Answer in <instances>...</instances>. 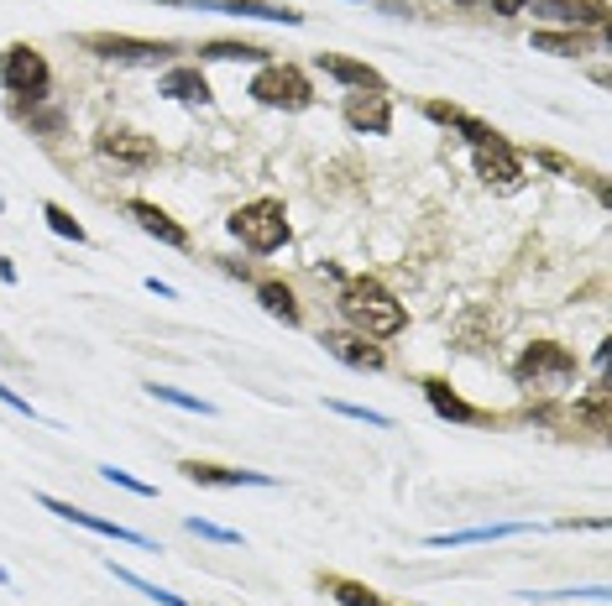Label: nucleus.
Masks as SVG:
<instances>
[{
    "instance_id": "4468645a",
    "label": "nucleus",
    "mask_w": 612,
    "mask_h": 606,
    "mask_svg": "<svg viewBox=\"0 0 612 606\" xmlns=\"http://www.w3.org/2000/svg\"><path fill=\"white\" fill-rule=\"evenodd\" d=\"M126 215H131L136 225H142L147 236H157L163 246H173V251H184V246H189V230L178 225V220L168 215V209H157L152 199H131V204H126Z\"/></svg>"
},
{
    "instance_id": "423d86ee",
    "label": "nucleus",
    "mask_w": 612,
    "mask_h": 606,
    "mask_svg": "<svg viewBox=\"0 0 612 606\" xmlns=\"http://www.w3.org/2000/svg\"><path fill=\"white\" fill-rule=\"evenodd\" d=\"M84 48L110 63H163L173 53V42H147V37H121V32H89Z\"/></svg>"
},
{
    "instance_id": "9b49d317",
    "label": "nucleus",
    "mask_w": 612,
    "mask_h": 606,
    "mask_svg": "<svg viewBox=\"0 0 612 606\" xmlns=\"http://www.w3.org/2000/svg\"><path fill=\"white\" fill-rule=\"evenodd\" d=\"M168 6H189V11H220V16H252V21H288L299 27V11L288 6H267V0H168Z\"/></svg>"
},
{
    "instance_id": "c85d7f7f",
    "label": "nucleus",
    "mask_w": 612,
    "mask_h": 606,
    "mask_svg": "<svg viewBox=\"0 0 612 606\" xmlns=\"http://www.w3.org/2000/svg\"><path fill=\"white\" fill-rule=\"evenodd\" d=\"M100 476H105L110 486H126V492H136V497H157V492H152L147 481H136L131 471H121V465H100Z\"/></svg>"
},
{
    "instance_id": "f3484780",
    "label": "nucleus",
    "mask_w": 612,
    "mask_h": 606,
    "mask_svg": "<svg viewBox=\"0 0 612 606\" xmlns=\"http://www.w3.org/2000/svg\"><path fill=\"white\" fill-rule=\"evenodd\" d=\"M529 533V523H482V528H461V533H435L429 549H461V544H492V539H513Z\"/></svg>"
},
{
    "instance_id": "9d476101",
    "label": "nucleus",
    "mask_w": 612,
    "mask_h": 606,
    "mask_svg": "<svg viewBox=\"0 0 612 606\" xmlns=\"http://www.w3.org/2000/svg\"><path fill=\"white\" fill-rule=\"evenodd\" d=\"M95 152H100V157H110V162H121V168H152V162H157L152 136L126 131V126L100 131V136H95Z\"/></svg>"
},
{
    "instance_id": "393cba45",
    "label": "nucleus",
    "mask_w": 612,
    "mask_h": 606,
    "mask_svg": "<svg viewBox=\"0 0 612 606\" xmlns=\"http://www.w3.org/2000/svg\"><path fill=\"white\" fill-rule=\"evenodd\" d=\"M42 220L53 225V236H63V241H74V246H84V241H89V230H84V225H79L74 215H68L63 204H42Z\"/></svg>"
},
{
    "instance_id": "4be33fe9",
    "label": "nucleus",
    "mask_w": 612,
    "mask_h": 606,
    "mask_svg": "<svg viewBox=\"0 0 612 606\" xmlns=\"http://www.w3.org/2000/svg\"><path fill=\"white\" fill-rule=\"evenodd\" d=\"M199 58H215V63H262L267 48H257V42H204Z\"/></svg>"
},
{
    "instance_id": "aec40b11",
    "label": "nucleus",
    "mask_w": 612,
    "mask_h": 606,
    "mask_svg": "<svg viewBox=\"0 0 612 606\" xmlns=\"http://www.w3.org/2000/svg\"><path fill=\"white\" fill-rule=\"evenodd\" d=\"M257 303L272 314V319H283V324H299V298H293V288L288 283H257Z\"/></svg>"
},
{
    "instance_id": "6e6552de",
    "label": "nucleus",
    "mask_w": 612,
    "mask_h": 606,
    "mask_svg": "<svg viewBox=\"0 0 612 606\" xmlns=\"http://www.w3.org/2000/svg\"><path fill=\"white\" fill-rule=\"evenodd\" d=\"M471 162H476V178L492 183V189H518V183H524V157H518L503 136L487 147H471Z\"/></svg>"
},
{
    "instance_id": "412c9836",
    "label": "nucleus",
    "mask_w": 612,
    "mask_h": 606,
    "mask_svg": "<svg viewBox=\"0 0 612 606\" xmlns=\"http://www.w3.org/2000/svg\"><path fill=\"white\" fill-rule=\"evenodd\" d=\"M534 53H555V58H581L586 53V37L576 27L565 32H534Z\"/></svg>"
},
{
    "instance_id": "0eeeda50",
    "label": "nucleus",
    "mask_w": 612,
    "mask_h": 606,
    "mask_svg": "<svg viewBox=\"0 0 612 606\" xmlns=\"http://www.w3.org/2000/svg\"><path fill=\"white\" fill-rule=\"evenodd\" d=\"M48 512H58L63 523H74V528H89V533H100V539H116V544H136V549H147V554H157V544L147 539V533H136V528H126V523H110V518H95V512H79L74 502H58V497H37Z\"/></svg>"
},
{
    "instance_id": "39448f33",
    "label": "nucleus",
    "mask_w": 612,
    "mask_h": 606,
    "mask_svg": "<svg viewBox=\"0 0 612 606\" xmlns=\"http://www.w3.org/2000/svg\"><path fill=\"white\" fill-rule=\"evenodd\" d=\"M257 105L267 110H309L314 105V89L304 79V68L293 63H262V74L252 79V89H246Z\"/></svg>"
},
{
    "instance_id": "bb28decb",
    "label": "nucleus",
    "mask_w": 612,
    "mask_h": 606,
    "mask_svg": "<svg viewBox=\"0 0 612 606\" xmlns=\"http://www.w3.org/2000/svg\"><path fill=\"white\" fill-rule=\"evenodd\" d=\"M325 408H330V413H340V418H356V424H372V429H393V418H388V413L361 408V403H340V398H330Z\"/></svg>"
},
{
    "instance_id": "5701e85b",
    "label": "nucleus",
    "mask_w": 612,
    "mask_h": 606,
    "mask_svg": "<svg viewBox=\"0 0 612 606\" xmlns=\"http://www.w3.org/2000/svg\"><path fill=\"white\" fill-rule=\"evenodd\" d=\"M110 575H116V580H126V586H131V591H142V596H152L157 606H189L184 596H173L168 586H157V580H142V575H136V570H126V565H116V559H110Z\"/></svg>"
},
{
    "instance_id": "6ab92c4d",
    "label": "nucleus",
    "mask_w": 612,
    "mask_h": 606,
    "mask_svg": "<svg viewBox=\"0 0 612 606\" xmlns=\"http://www.w3.org/2000/svg\"><path fill=\"white\" fill-rule=\"evenodd\" d=\"M424 398H429V408H435L440 418H450V424H476V408H471V403H461V398H456V392H450L440 377H429V382H424Z\"/></svg>"
},
{
    "instance_id": "dca6fc26",
    "label": "nucleus",
    "mask_w": 612,
    "mask_h": 606,
    "mask_svg": "<svg viewBox=\"0 0 612 606\" xmlns=\"http://www.w3.org/2000/svg\"><path fill=\"white\" fill-rule=\"evenodd\" d=\"M314 63H320L330 79H340V84H351V89H372V95H382V74H377L372 63H356V58H340V53H320Z\"/></svg>"
},
{
    "instance_id": "2f4dec72",
    "label": "nucleus",
    "mask_w": 612,
    "mask_h": 606,
    "mask_svg": "<svg viewBox=\"0 0 612 606\" xmlns=\"http://www.w3.org/2000/svg\"><path fill=\"white\" fill-rule=\"evenodd\" d=\"M461 6H482V0H461Z\"/></svg>"
},
{
    "instance_id": "1a4fd4ad",
    "label": "nucleus",
    "mask_w": 612,
    "mask_h": 606,
    "mask_svg": "<svg viewBox=\"0 0 612 606\" xmlns=\"http://www.w3.org/2000/svg\"><path fill=\"white\" fill-rule=\"evenodd\" d=\"M320 345H325V356H335L340 366H351V371H382V366H388L382 345H372L367 335H356V330H325Z\"/></svg>"
},
{
    "instance_id": "f257e3e1",
    "label": "nucleus",
    "mask_w": 612,
    "mask_h": 606,
    "mask_svg": "<svg viewBox=\"0 0 612 606\" xmlns=\"http://www.w3.org/2000/svg\"><path fill=\"white\" fill-rule=\"evenodd\" d=\"M340 314H346V324L356 335H367V340H393L403 335V303L377 283V277H351L346 288H340Z\"/></svg>"
},
{
    "instance_id": "7ed1b4c3",
    "label": "nucleus",
    "mask_w": 612,
    "mask_h": 606,
    "mask_svg": "<svg viewBox=\"0 0 612 606\" xmlns=\"http://www.w3.org/2000/svg\"><path fill=\"white\" fill-rule=\"evenodd\" d=\"M231 236L246 246V251H283L288 246V209L278 199H252V204H241L236 215H231Z\"/></svg>"
},
{
    "instance_id": "ddd939ff",
    "label": "nucleus",
    "mask_w": 612,
    "mask_h": 606,
    "mask_svg": "<svg viewBox=\"0 0 612 606\" xmlns=\"http://www.w3.org/2000/svg\"><path fill=\"white\" fill-rule=\"evenodd\" d=\"M524 11H534L544 21H565V27H602L607 21L602 0H529Z\"/></svg>"
},
{
    "instance_id": "a878e982",
    "label": "nucleus",
    "mask_w": 612,
    "mask_h": 606,
    "mask_svg": "<svg viewBox=\"0 0 612 606\" xmlns=\"http://www.w3.org/2000/svg\"><path fill=\"white\" fill-rule=\"evenodd\" d=\"M325 591L340 601V606H382V596L372 586H356V580H325Z\"/></svg>"
},
{
    "instance_id": "c756f323",
    "label": "nucleus",
    "mask_w": 612,
    "mask_h": 606,
    "mask_svg": "<svg viewBox=\"0 0 612 606\" xmlns=\"http://www.w3.org/2000/svg\"><path fill=\"white\" fill-rule=\"evenodd\" d=\"M0 403H6V408H16V413H27V418H37V408H32L27 398H16L11 387H0Z\"/></svg>"
},
{
    "instance_id": "b1692460",
    "label": "nucleus",
    "mask_w": 612,
    "mask_h": 606,
    "mask_svg": "<svg viewBox=\"0 0 612 606\" xmlns=\"http://www.w3.org/2000/svg\"><path fill=\"white\" fill-rule=\"evenodd\" d=\"M157 403H173V408H184V413H199V418H215V403H204V398H194V392H178V387H163V382H152L147 387Z\"/></svg>"
},
{
    "instance_id": "f03ea898",
    "label": "nucleus",
    "mask_w": 612,
    "mask_h": 606,
    "mask_svg": "<svg viewBox=\"0 0 612 606\" xmlns=\"http://www.w3.org/2000/svg\"><path fill=\"white\" fill-rule=\"evenodd\" d=\"M576 356L565 351V345H555V340H534V345H524V356L513 361V382L518 387H529V392H565L576 382Z\"/></svg>"
},
{
    "instance_id": "7c9ffc66",
    "label": "nucleus",
    "mask_w": 612,
    "mask_h": 606,
    "mask_svg": "<svg viewBox=\"0 0 612 606\" xmlns=\"http://www.w3.org/2000/svg\"><path fill=\"white\" fill-rule=\"evenodd\" d=\"M524 6H529V0H492V11H497V16H518Z\"/></svg>"
},
{
    "instance_id": "cd10ccee",
    "label": "nucleus",
    "mask_w": 612,
    "mask_h": 606,
    "mask_svg": "<svg viewBox=\"0 0 612 606\" xmlns=\"http://www.w3.org/2000/svg\"><path fill=\"white\" fill-rule=\"evenodd\" d=\"M184 528L194 533V539H210V544H241L236 528H220V523H204V518H189Z\"/></svg>"
},
{
    "instance_id": "a211bd4d",
    "label": "nucleus",
    "mask_w": 612,
    "mask_h": 606,
    "mask_svg": "<svg viewBox=\"0 0 612 606\" xmlns=\"http://www.w3.org/2000/svg\"><path fill=\"white\" fill-rule=\"evenodd\" d=\"M157 95H168V100H189V105H204V100H210V84H204L199 68H168V74L157 79Z\"/></svg>"
},
{
    "instance_id": "f8f14e48",
    "label": "nucleus",
    "mask_w": 612,
    "mask_h": 606,
    "mask_svg": "<svg viewBox=\"0 0 612 606\" xmlns=\"http://www.w3.org/2000/svg\"><path fill=\"white\" fill-rule=\"evenodd\" d=\"M346 126L351 131H361V136H388L393 131V105H388V95H351L346 100Z\"/></svg>"
},
{
    "instance_id": "20e7f679",
    "label": "nucleus",
    "mask_w": 612,
    "mask_h": 606,
    "mask_svg": "<svg viewBox=\"0 0 612 606\" xmlns=\"http://www.w3.org/2000/svg\"><path fill=\"white\" fill-rule=\"evenodd\" d=\"M0 84H6L16 100H48L53 68L32 42H11V48H0Z\"/></svg>"
},
{
    "instance_id": "2eb2a0df",
    "label": "nucleus",
    "mask_w": 612,
    "mask_h": 606,
    "mask_svg": "<svg viewBox=\"0 0 612 606\" xmlns=\"http://www.w3.org/2000/svg\"><path fill=\"white\" fill-rule=\"evenodd\" d=\"M178 471H184L194 486H278L262 471H231V465H210V460H184Z\"/></svg>"
}]
</instances>
